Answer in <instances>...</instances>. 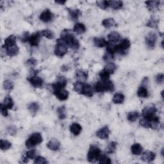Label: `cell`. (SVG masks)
Listing matches in <instances>:
<instances>
[{
	"instance_id": "23",
	"label": "cell",
	"mask_w": 164,
	"mask_h": 164,
	"mask_svg": "<svg viewBox=\"0 0 164 164\" xmlns=\"http://www.w3.org/2000/svg\"><path fill=\"white\" fill-rule=\"evenodd\" d=\"M73 31L78 35L83 34L86 32V27L85 25L80 23H78L74 25Z\"/></svg>"
},
{
	"instance_id": "33",
	"label": "cell",
	"mask_w": 164,
	"mask_h": 164,
	"mask_svg": "<svg viewBox=\"0 0 164 164\" xmlns=\"http://www.w3.org/2000/svg\"><path fill=\"white\" fill-rule=\"evenodd\" d=\"M39 104L37 102H32L28 104V109L31 113L35 114L38 112V110H39Z\"/></svg>"
},
{
	"instance_id": "16",
	"label": "cell",
	"mask_w": 164,
	"mask_h": 164,
	"mask_svg": "<svg viewBox=\"0 0 164 164\" xmlns=\"http://www.w3.org/2000/svg\"><path fill=\"white\" fill-rule=\"evenodd\" d=\"M75 76L78 82L83 83L84 82H85L88 78V73L82 69H79L76 71Z\"/></svg>"
},
{
	"instance_id": "9",
	"label": "cell",
	"mask_w": 164,
	"mask_h": 164,
	"mask_svg": "<svg viewBox=\"0 0 164 164\" xmlns=\"http://www.w3.org/2000/svg\"><path fill=\"white\" fill-rule=\"evenodd\" d=\"M157 40V34L154 32L149 33L146 37V44L149 49H153Z\"/></svg>"
},
{
	"instance_id": "37",
	"label": "cell",
	"mask_w": 164,
	"mask_h": 164,
	"mask_svg": "<svg viewBox=\"0 0 164 164\" xmlns=\"http://www.w3.org/2000/svg\"><path fill=\"white\" fill-rule=\"evenodd\" d=\"M107 72L110 73V74H112L115 73V71L117 70V66L115 64H113L112 62L108 63L107 65H105L104 68Z\"/></svg>"
},
{
	"instance_id": "32",
	"label": "cell",
	"mask_w": 164,
	"mask_h": 164,
	"mask_svg": "<svg viewBox=\"0 0 164 164\" xmlns=\"http://www.w3.org/2000/svg\"><path fill=\"white\" fill-rule=\"evenodd\" d=\"M112 101L115 104H122L124 101V96L121 93H116L113 96Z\"/></svg>"
},
{
	"instance_id": "56",
	"label": "cell",
	"mask_w": 164,
	"mask_h": 164,
	"mask_svg": "<svg viewBox=\"0 0 164 164\" xmlns=\"http://www.w3.org/2000/svg\"><path fill=\"white\" fill-rule=\"evenodd\" d=\"M55 3L60 4V5H64V4L66 3V1H55Z\"/></svg>"
},
{
	"instance_id": "4",
	"label": "cell",
	"mask_w": 164,
	"mask_h": 164,
	"mask_svg": "<svg viewBox=\"0 0 164 164\" xmlns=\"http://www.w3.org/2000/svg\"><path fill=\"white\" fill-rule=\"evenodd\" d=\"M101 156V151L97 146L91 145L87 153V160L90 163H96Z\"/></svg>"
},
{
	"instance_id": "15",
	"label": "cell",
	"mask_w": 164,
	"mask_h": 164,
	"mask_svg": "<svg viewBox=\"0 0 164 164\" xmlns=\"http://www.w3.org/2000/svg\"><path fill=\"white\" fill-rule=\"evenodd\" d=\"M141 159L142 161L146 162H151L155 159V154L152 151H146L142 153Z\"/></svg>"
},
{
	"instance_id": "26",
	"label": "cell",
	"mask_w": 164,
	"mask_h": 164,
	"mask_svg": "<svg viewBox=\"0 0 164 164\" xmlns=\"http://www.w3.org/2000/svg\"><path fill=\"white\" fill-rule=\"evenodd\" d=\"M131 151L132 154H133L134 155H140L142 153L143 148L140 144L135 143V144H134L132 146Z\"/></svg>"
},
{
	"instance_id": "21",
	"label": "cell",
	"mask_w": 164,
	"mask_h": 164,
	"mask_svg": "<svg viewBox=\"0 0 164 164\" xmlns=\"http://www.w3.org/2000/svg\"><path fill=\"white\" fill-rule=\"evenodd\" d=\"M6 54L8 57H14L18 55L19 52V49L17 45L5 48Z\"/></svg>"
},
{
	"instance_id": "50",
	"label": "cell",
	"mask_w": 164,
	"mask_h": 164,
	"mask_svg": "<svg viewBox=\"0 0 164 164\" xmlns=\"http://www.w3.org/2000/svg\"><path fill=\"white\" fill-rule=\"evenodd\" d=\"M30 34L28 32H25L23 35H22L21 38V40L22 43H26V42H28L29 38H30Z\"/></svg>"
},
{
	"instance_id": "12",
	"label": "cell",
	"mask_w": 164,
	"mask_h": 164,
	"mask_svg": "<svg viewBox=\"0 0 164 164\" xmlns=\"http://www.w3.org/2000/svg\"><path fill=\"white\" fill-rule=\"evenodd\" d=\"M42 37L40 32H37L30 35L28 42L32 46H38L39 44L40 38Z\"/></svg>"
},
{
	"instance_id": "18",
	"label": "cell",
	"mask_w": 164,
	"mask_h": 164,
	"mask_svg": "<svg viewBox=\"0 0 164 164\" xmlns=\"http://www.w3.org/2000/svg\"><path fill=\"white\" fill-rule=\"evenodd\" d=\"M81 94H83L89 98L92 97L93 96V89H92V86L89 85V84L84 83Z\"/></svg>"
},
{
	"instance_id": "29",
	"label": "cell",
	"mask_w": 164,
	"mask_h": 164,
	"mask_svg": "<svg viewBox=\"0 0 164 164\" xmlns=\"http://www.w3.org/2000/svg\"><path fill=\"white\" fill-rule=\"evenodd\" d=\"M2 104H3L4 107H5L8 109H8H9V110H11L14 105V101L12 99L11 97H10V96H7V97H6L5 99H4V101L2 103Z\"/></svg>"
},
{
	"instance_id": "46",
	"label": "cell",
	"mask_w": 164,
	"mask_h": 164,
	"mask_svg": "<svg viewBox=\"0 0 164 164\" xmlns=\"http://www.w3.org/2000/svg\"><path fill=\"white\" fill-rule=\"evenodd\" d=\"M97 5L103 10H106L108 7H109L108 1H105V0H101V1H96Z\"/></svg>"
},
{
	"instance_id": "38",
	"label": "cell",
	"mask_w": 164,
	"mask_h": 164,
	"mask_svg": "<svg viewBox=\"0 0 164 164\" xmlns=\"http://www.w3.org/2000/svg\"><path fill=\"white\" fill-rule=\"evenodd\" d=\"M117 146L116 142H111L107 148V153L108 154H113L115 152Z\"/></svg>"
},
{
	"instance_id": "24",
	"label": "cell",
	"mask_w": 164,
	"mask_h": 164,
	"mask_svg": "<svg viewBox=\"0 0 164 164\" xmlns=\"http://www.w3.org/2000/svg\"><path fill=\"white\" fill-rule=\"evenodd\" d=\"M94 43L97 47L104 48L108 45V42L105 40L104 38L95 37L94 38Z\"/></svg>"
},
{
	"instance_id": "22",
	"label": "cell",
	"mask_w": 164,
	"mask_h": 164,
	"mask_svg": "<svg viewBox=\"0 0 164 164\" xmlns=\"http://www.w3.org/2000/svg\"><path fill=\"white\" fill-rule=\"evenodd\" d=\"M69 11V14L70 15L71 19L74 21H77L79 18V17L82 14L81 11L79 9H71V8H67Z\"/></svg>"
},
{
	"instance_id": "25",
	"label": "cell",
	"mask_w": 164,
	"mask_h": 164,
	"mask_svg": "<svg viewBox=\"0 0 164 164\" xmlns=\"http://www.w3.org/2000/svg\"><path fill=\"white\" fill-rule=\"evenodd\" d=\"M108 40L111 42V43H115L121 40V36L118 32H112L110 33V34H108Z\"/></svg>"
},
{
	"instance_id": "17",
	"label": "cell",
	"mask_w": 164,
	"mask_h": 164,
	"mask_svg": "<svg viewBox=\"0 0 164 164\" xmlns=\"http://www.w3.org/2000/svg\"><path fill=\"white\" fill-rule=\"evenodd\" d=\"M48 148L52 151H58L59 150L60 148V142L55 138H53V139L50 140L47 144Z\"/></svg>"
},
{
	"instance_id": "39",
	"label": "cell",
	"mask_w": 164,
	"mask_h": 164,
	"mask_svg": "<svg viewBox=\"0 0 164 164\" xmlns=\"http://www.w3.org/2000/svg\"><path fill=\"white\" fill-rule=\"evenodd\" d=\"M42 37H44L47 38L48 39H53L54 38V33L50 30H44L40 32Z\"/></svg>"
},
{
	"instance_id": "11",
	"label": "cell",
	"mask_w": 164,
	"mask_h": 164,
	"mask_svg": "<svg viewBox=\"0 0 164 164\" xmlns=\"http://www.w3.org/2000/svg\"><path fill=\"white\" fill-rule=\"evenodd\" d=\"M54 15L49 9H45L39 16V19L44 23H49L53 19Z\"/></svg>"
},
{
	"instance_id": "31",
	"label": "cell",
	"mask_w": 164,
	"mask_h": 164,
	"mask_svg": "<svg viewBox=\"0 0 164 164\" xmlns=\"http://www.w3.org/2000/svg\"><path fill=\"white\" fill-rule=\"evenodd\" d=\"M109 7L114 10H119L123 7V2L122 1H108Z\"/></svg>"
},
{
	"instance_id": "2",
	"label": "cell",
	"mask_w": 164,
	"mask_h": 164,
	"mask_svg": "<svg viewBox=\"0 0 164 164\" xmlns=\"http://www.w3.org/2000/svg\"><path fill=\"white\" fill-rule=\"evenodd\" d=\"M94 89L96 92H112L114 90V84L109 80H101L97 82L94 85Z\"/></svg>"
},
{
	"instance_id": "52",
	"label": "cell",
	"mask_w": 164,
	"mask_h": 164,
	"mask_svg": "<svg viewBox=\"0 0 164 164\" xmlns=\"http://www.w3.org/2000/svg\"><path fill=\"white\" fill-rule=\"evenodd\" d=\"M0 108H1V114L4 116V117H7L8 115V109L3 106V104L2 103H1L0 104Z\"/></svg>"
},
{
	"instance_id": "6",
	"label": "cell",
	"mask_w": 164,
	"mask_h": 164,
	"mask_svg": "<svg viewBox=\"0 0 164 164\" xmlns=\"http://www.w3.org/2000/svg\"><path fill=\"white\" fill-rule=\"evenodd\" d=\"M54 51L56 56L63 57L67 53V46L60 39H58Z\"/></svg>"
},
{
	"instance_id": "41",
	"label": "cell",
	"mask_w": 164,
	"mask_h": 164,
	"mask_svg": "<svg viewBox=\"0 0 164 164\" xmlns=\"http://www.w3.org/2000/svg\"><path fill=\"white\" fill-rule=\"evenodd\" d=\"M159 23V21L158 19H156L154 18H151V19H149L148 23H147L146 25L147 26L152 28H157L158 27V24Z\"/></svg>"
},
{
	"instance_id": "30",
	"label": "cell",
	"mask_w": 164,
	"mask_h": 164,
	"mask_svg": "<svg viewBox=\"0 0 164 164\" xmlns=\"http://www.w3.org/2000/svg\"><path fill=\"white\" fill-rule=\"evenodd\" d=\"M116 24L115 20L112 18H107L104 19L102 21V25L106 28H110L113 26H114Z\"/></svg>"
},
{
	"instance_id": "48",
	"label": "cell",
	"mask_w": 164,
	"mask_h": 164,
	"mask_svg": "<svg viewBox=\"0 0 164 164\" xmlns=\"http://www.w3.org/2000/svg\"><path fill=\"white\" fill-rule=\"evenodd\" d=\"M34 163L36 164H44V163H48V161L45 158L43 157H37L35 158Z\"/></svg>"
},
{
	"instance_id": "20",
	"label": "cell",
	"mask_w": 164,
	"mask_h": 164,
	"mask_svg": "<svg viewBox=\"0 0 164 164\" xmlns=\"http://www.w3.org/2000/svg\"><path fill=\"white\" fill-rule=\"evenodd\" d=\"M15 45H16V37L13 35H11L5 39V42H4V45L3 46L5 49Z\"/></svg>"
},
{
	"instance_id": "34",
	"label": "cell",
	"mask_w": 164,
	"mask_h": 164,
	"mask_svg": "<svg viewBox=\"0 0 164 164\" xmlns=\"http://www.w3.org/2000/svg\"><path fill=\"white\" fill-rule=\"evenodd\" d=\"M57 113L58 118L60 120H64L66 118V110L65 106H61L57 108Z\"/></svg>"
},
{
	"instance_id": "43",
	"label": "cell",
	"mask_w": 164,
	"mask_h": 164,
	"mask_svg": "<svg viewBox=\"0 0 164 164\" xmlns=\"http://www.w3.org/2000/svg\"><path fill=\"white\" fill-rule=\"evenodd\" d=\"M98 162L99 163H101V164H111L112 163L111 159L104 154L103 155L101 154V156L100 157L99 159Z\"/></svg>"
},
{
	"instance_id": "42",
	"label": "cell",
	"mask_w": 164,
	"mask_h": 164,
	"mask_svg": "<svg viewBox=\"0 0 164 164\" xmlns=\"http://www.w3.org/2000/svg\"><path fill=\"white\" fill-rule=\"evenodd\" d=\"M3 88L7 91H11L14 88V83L10 80H5L3 82Z\"/></svg>"
},
{
	"instance_id": "54",
	"label": "cell",
	"mask_w": 164,
	"mask_h": 164,
	"mask_svg": "<svg viewBox=\"0 0 164 164\" xmlns=\"http://www.w3.org/2000/svg\"><path fill=\"white\" fill-rule=\"evenodd\" d=\"M26 64L30 66H35L37 64V60H35L34 58H30L27 60Z\"/></svg>"
},
{
	"instance_id": "19",
	"label": "cell",
	"mask_w": 164,
	"mask_h": 164,
	"mask_svg": "<svg viewBox=\"0 0 164 164\" xmlns=\"http://www.w3.org/2000/svg\"><path fill=\"white\" fill-rule=\"evenodd\" d=\"M69 129H70L71 132L74 135L78 136L79 134H80L82 130V127L81 126V125L79 124L76 123H74L70 125Z\"/></svg>"
},
{
	"instance_id": "47",
	"label": "cell",
	"mask_w": 164,
	"mask_h": 164,
	"mask_svg": "<svg viewBox=\"0 0 164 164\" xmlns=\"http://www.w3.org/2000/svg\"><path fill=\"white\" fill-rule=\"evenodd\" d=\"M36 153H37V151L35 149H30L28 151H27L26 154H25V157L28 158V160L29 159H34L36 156Z\"/></svg>"
},
{
	"instance_id": "14",
	"label": "cell",
	"mask_w": 164,
	"mask_h": 164,
	"mask_svg": "<svg viewBox=\"0 0 164 164\" xmlns=\"http://www.w3.org/2000/svg\"><path fill=\"white\" fill-rule=\"evenodd\" d=\"M110 133V131L109 129L107 126H104L99 129L98 131L96 132V136L100 139H107L109 137V135Z\"/></svg>"
},
{
	"instance_id": "45",
	"label": "cell",
	"mask_w": 164,
	"mask_h": 164,
	"mask_svg": "<svg viewBox=\"0 0 164 164\" xmlns=\"http://www.w3.org/2000/svg\"><path fill=\"white\" fill-rule=\"evenodd\" d=\"M139 124L141 126L144 127L145 128H149L151 126L150 121L146 118H144V117H142V119H140Z\"/></svg>"
},
{
	"instance_id": "3",
	"label": "cell",
	"mask_w": 164,
	"mask_h": 164,
	"mask_svg": "<svg viewBox=\"0 0 164 164\" xmlns=\"http://www.w3.org/2000/svg\"><path fill=\"white\" fill-rule=\"evenodd\" d=\"M43 136L40 133L35 132L32 133L31 135L29 137L28 139L25 142L26 148L28 149H32L34 148L35 146L40 144L43 142Z\"/></svg>"
},
{
	"instance_id": "28",
	"label": "cell",
	"mask_w": 164,
	"mask_h": 164,
	"mask_svg": "<svg viewBox=\"0 0 164 164\" xmlns=\"http://www.w3.org/2000/svg\"><path fill=\"white\" fill-rule=\"evenodd\" d=\"M137 96L139 98H146L148 97L149 94H148V91L147 90L146 87L144 86H140L137 90Z\"/></svg>"
},
{
	"instance_id": "13",
	"label": "cell",
	"mask_w": 164,
	"mask_h": 164,
	"mask_svg": "<svg viewBox=\"0 0 164 164\" xmlns=\"http://www.w3.org/2000/svg\"><path fill=\"white\" fill-rule=\"evenodd\" d=\"M28 81L31 85L35 88H41L43 85V80L40 77L35 75L28 78Z\"/></svg>"
},
{
	"instance_id": "10",
	"label": "cell",
	"mask_w": 164,
	"mask_h": 164,
	"mask_svg": "<svg viewBox=\"0 0 164 164\" xmlns=\"http://www.w3.org/2000/svg\"><path fill=\"white\" fill-rule=\"evenodd\" d=\"M53 94L60 101H65L68 99L69 92L65 89H58L53 90Z\"/></svg>"
},
{
	"instance_id": "7",
	"label": "cell",
	"mask_w": 164,
	"mask_h": 164,
	"mask_svg": "<svg viewBox=\"0 0 164 164\" xmlns=\"http://www.w3.org/2000/svg\"><path fill=\"white\" fill-rule=\"evenodd\" d=\"M131 46L130 41L128 39L122 40L119 44L116 45V53H119L122 55H125L126 54V51Z\"/></svg>"
},
{
	"instance_id": "49",
	"label": "cell",
	"mask_w": 164,
	"mask_h": 164,
	"mask_svg": "<svg viewBox=\"0 0 164 164\" xmlns=\"http://www.w3.org/2000/svg\"><path fill=\"white\" fill-rule=\"evenodd\" d=\"M113 55H114V54H112L110 53L107 52L104 54L103 60L106 62H110L113 59Z\"/></svg>"
},
{
	"instance_id": "40",
	"label": "cell",
	"mask_w": 164,
	"mask_h": 164,
	"mask_svg": "<svg viewBox=\"0 0 164 164\" xmlns=\"http://www.w3.org/2000/svg\"><path fill=\"white\" fill-rule=\"evenodd\" d=\"M84 85V83L80 82H76L73 84V90L76 92H78V93L81 94V92L83 89V87Z\"/></svg>"
},
{
	"instance_id": "53",
	"label": "cell",
	"mask_w": 164,
	"mask_h": 164,
	"mask_svg": "<svg viewBox=\"0 0 164 164\" xmlns=\"http://www.w3.org/2000/svg\"><path fill=\"white\" fill-rule=\"evenodd\" d=\"M164 75L163 74H158L156 76V82L158 84H162L163 82Z\"/></svg>"
},
{
	"instance_id": "36",
	"label": "cell",
	"mask_w": 164,
	"mask_h": 164,
	"mask_svg": "<svg viewBox=\"0 0 164 164\" xmlns=\"http://www.w3.org/2000/svg\"><path fill=\"white\" fill-rule=\"evenodd\" d=\"M138 117H139V113L138 112H130L128 113V114L127 115V119L129 121L132 122H135Z\"/></svg>"
},
{
	"instance_id": "55",
	"label": "cell",
	"mask_w": 164,
	"mask_h": 164,
	"mask_svg": "<svg viewBox=\"0 0 164 164\" xmlns=\"http://www.w3.org/2000/svg\"><path fill=\"white\" fill-rule=\"evenodd\" d=\"M149 81V79L148 77H144V79H142V86L146 87V85H147V83H148Z\"/></svg>"
},
{
	"instance_id": "1",
	"label": "cell",
	"mask_w": 164,
	"mask_h": 164,
	"mask_svg": "<svg viewBox=\"0 0 164 164\" xmlns=\"http://www.w3.org/2000/svg\"><path fill=\"white\" fill-rule=\"evenodd\" d=\"M60 39L71 49L78 50L79 48L78 40L68 30H63L60 34Z\"/></svg>"
},
{
	"instance_id": "8",
	"label": "cell",
	"mask_w": 164,
	"mask_h": 164,
	"mask_svg": "<svg viewBox=\"0 0 164 164\" xmlns=\"http://www.w3.org/2000/svg\"><path fill=\"white\" fill-rule=\"evenodd\" d=\"M67 84V79L64 76H58L57 77V82L51 85L53 90L58 89H65Z\"/></svg>"
},
{
	"instance_id": "5",
	"label": "cell",
	"mask_w": 164,
	"mask_h": 164,
	"mask_svg": "<svg viewBox=\"0 0 164 164\" xmlns=\"http://www.w3.org/2000/svg\"><path fill=\"white\" fill-rule=\"evenodd\" d=\"M157 110L155 105L153 104H150L147 105L144 108L142 112V117L146 118L149 121L152 120L154 117L156 116V112Z\"/></svg>"
},
{
	"instance_id": "44",
	"label": "cell",
	"mask_w": 164,
	"mask_h": 164,
	"mask_svg": "<svg viewBox=\"0 0 164 164\" xmlns=\"http://www.w3.org/2000/svg\"><path fill=\"white\" fill-rule=\"evenodd\" d=\"M99 77L101 78V80H108V79H109V78H110V73H109L108 72H107V71L105 70L104 69H103V70H101L99 72Z\"/></svg>"
},
{
	"instance_id": "27",
	"label": "cell",
	"mask_w": 164,
	"mask_h": 164,
	"mask_svg": "<svg viewBox=\"0 0 164 164\" xmlns=\"http://www.w3.org/2000/svg\"><path fill=\"white\" fill-rule=\"evenodd\" d=\"M145 3L146 4L147 7H148L149 11H153L156 10L159 7L160 1H157V0H154V1H147L145 2Z\"/></svg>"
},
{
	"instance_id": "51",
	"label": "cell",
	"mask_w": 164,
	"mask_h": 164,
	"mask_svg": "<svg viewBox=\"0 0 164 164\" xmlns=\"http://www.w3.org/2000/svg\"><path fill=\"white\" fill-rule=\"evenodd\" d=\"M7 131L11 135H14L17 132V128L15 126H10L7 128Z\"/></svg>"
},
{
	"instance_id": "35",
	"label": "cell",
	"mask_w": 164,
	"mask_h": 164,
	"mask_svg": "<svg viewBox=\"0 0 164 164\" xmlns=\"http://www.w3.org/2000/svg\"><path fill=\"white\" fill-rule=\"evenodd\" d=\"M12 147V143L7 140H0V148L2 151H7Z\"/></svg>"
}]
</instances>
